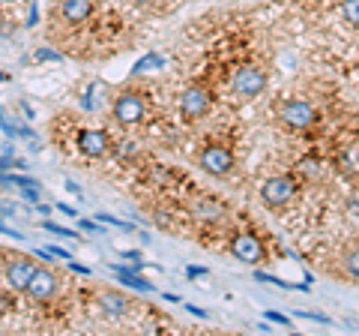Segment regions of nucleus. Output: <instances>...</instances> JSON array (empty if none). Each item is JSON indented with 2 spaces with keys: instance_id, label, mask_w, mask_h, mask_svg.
<instances>
[{
  "instance_id": "1",
  "label": "nucleus",
  "mask_w": 359,
  "mask_h": 336,
  "mask_svg": "<svg viewBox=\"0 0 359 336\" xmlns=\"http://www.w3.org/2000/svg\"><path fill=\"white\" fill-rule=\"evenodd\" d=\"M297 181L290 174H276V177H266L261 183V201L264 207L269 210H285L290 201L297 198Z\"/></svg>"
},
{
  "instance_id": "2",
  "label": "nucleus",
  "mask_w": 359,
  "mask_h": 336,
  "mask_svg": "<svg viewBox=\"0 0 359 336\" xmlns=\"http://www.w3.org/2000/svg\"><path fill=\"white\" fill-rule=\"evenodd\" d=\"M231 91L237 99H245V103H249V99H257L266 91V70H261V66H255V63L240 66L231 78Z\"/></svg>"
},
{
  "instance_id": "3",
  "label": "nucleus",
  "mask_w": 359,
  "mask_h": 336,
  "mask_svg": "<svg viewBox=\"0 0 359 336\" xmlns=\"http://www.w3.org/2000/svg\"><path fill=\"white\" fill-rule=\"evenodd\" d=\"M278 120H282L287 129L306 132L318 123V108H314L309 99H285V103L278 105Z\"/></svg>"
},
{
  "instance_id": "4",
  "label": "nucleus",
  "mask_w": 359,
  "mask_h": 336,
  "mask_svg": "<svg viewBox=\"0 0 359 336\" xmlns=\"http://www.w3.org/2000/svg\"><path fill=\"white\" fill-rule=\"evenodd\" d=\"M198 165L210 177H228L233 172V153L228 148H222V144H210V148L198 153Z\"/></svg>"
},
{
  "instance_id": "5",
  "label": "nucleus",
  "mask_w": 359,
  "mask_h": 336,
  "mask_svg": "<svg viewBox=\"0 0 359 336\" xmlns=\"http://www.w3.org/2000/svg\"><path fill=\"white\" fill-rule=\"evenodd\" d=\"M210 103H212V96H210L207 87L192 84L183 91V96H180V115L186 120H201L210 111Z\"/></svg>"
},
{
  "instance_id": "6",
  "label": "nucleus",
  "mask_w": 359,
  "mask_h": 336,
  "mask_svg": "<svg viewBox=\"0 0 359 336\" xmlns=\"http://www.w3.org/2000/svg\"><path fill=\"white\" fill-rule=\"evenodd\" d=\"M332 168L339 172L344 181L351 183H359V138H351L344 141L339 150H335V160H332Z\"/></svg>"
},
{
  "instance_id": "7",
  "label": "nucleus",
  "mask_w": 359,
  "mask_h": 336,
  "mask_svg": "<svg viewBox=\"0 0 359 336\" xmlns=\"http://www.w3.org/2000/svg\"><path fill=\"white\" fill-rule=\"evenodd\" d=\"M231 255L237 261L255 267V264H261L266 259V250H264L261 238H255V234H237V238L231 240Z\"/></svg>"
},
{
  "instance_id": "8",
  "label": "nucleus",
  "mask_w": 359,
  "mask_h": 336,
  "mask_svg": "<svg viewBox=\"0 0 359 336\" xmlns=\"http://www.w3.org/2000/svg\"><path fill=\"white\" fill-rule=\"evenodd\" d=\"M114 120L120 127H135L144 120V99L138 93H120L114 103Z\"/></svg>"
},
{
  "instance_id": "9",
  "label": "nucleus",
  "mask_w": 359,
  "mask_h": 336,
  "mask_svg": "<svg viewBox=\"0 0 359 336\" xmlns=\"http://www.w3.org/2000/svg\"><path fill=\"white\" fill-rule=\"evenodd\" d=\"M57 276H54L51 271H45V267H36V273H33L30 285H27V295L33 300H51L54 295H57Z\"/></svg>"
},
{
  "instance_id": "10",
  "label": "nucleus",
  "mask_w": 359,
  "mask_h": 336,
  "mask_svg": "<svg viewBox=\"0 0 359 336\" xmlns=\"http://www.w3.org/2000/svg\"><path fill=\"white\" fill-rule=\"evenodd\" d=\"M33 273H36V264L27 261V259H13L6 264V283L13 291H27Z\"/></svg>"
},
{
  "instance_id": "11",
  "label": "nucleus",
  "mask_w": 359,
  "mask_h": 336,
  "mask_svg": "<svg viewBox=\"0 0 359 336\" xmlns=\"http://www.w3.org/2000/svg\"><path fill=\"white\" fill-rule=\"evenodd\" d=\"M78 148H81L84 156H102L108 150V136L102 129H84L81 136H78Z\"/></svg>"
},
{
  "instance_id": "12",
  "label": "nucleus",
  "mask_w": 359,
  "mask_h": 336,
  "mask_svg": "<svg viewBox=\"0 0 359 336\" xmlns=\"http://www.w3.org/2000/svg\"><path fill=\"white\" fill-rule=\"evenodd\" d=\"M99 309H102L108 318H123L129 312V300L123 297L120 291H102V295H99Z\"/></svg>"
},
{
  "instance_id": "13",
  "label": "nucleus",
  "mask_w": 359,
  "mask_h": 336,
  "mask_svg": "<svg viewBox=\"0 0 359 336\" xmlns=\"http://www.w3.org/2000/svg\"><path fill=\"white\" fill-rule=\"evenodd\" d=\"M60 13L69 25H81V21H87L90 13H93V0H63Z\"/></svg>"
},
{
  "instance_id": "14",
  "label": "nucleus",
  "mask_w": 359,
  "mask_h": 336,
  "mask_svg": "<svg viewBox=\"0 0 359 336\" xmlns=\"http://www.w3.org/2000/svg\"><path fill=\"white\" fill-rule=\"evenodd\" d=\"M192 214L195 219H204V222H219L228 210H224L219 201H212V198H198L195 205H192Z\"/></svg>"
},
{
  "instance_id": "15",
  "label": "nucleus",
  "mask_w": 359,
  "mask_h": 336,
  "mask_svg": "<svg viewBox=\"0 0 359 336\" xmlns=\"http://www.w3.org/2000/svg\"><path fill=\"white\" fill-rule=\"evenodd\" d=\"M341 276L344 279H351V283H359V246H351L344 255H341Z\"/></svg>"
},
{
  "instance_id": "16",
  "label": "nucleus",
  "mask_w": 359,
  "mask_h": 336,
  "mask_svg": "<svg viewBox=\"0 0 359 336\" xmlns=\"http://www.w3.org/2000/svg\"><path fill=\"white\" fill-rule=\"evenodd\" d=\"M341 21L347 27L359 30V0H341Z\"/></svg>"
},
{
  "instance_id": "17",
  "label": "nucleus",
  "mask_w": 359,
  "mask_h": 336,
  "mask_svg": "<svg viewBox=\"0 0 359 336\" xmlns=\"http://www.w3.org/2000/svg\"><path fill=\"white\" fill-rule=\"evenodd\" d=\"M117 276H120V283H123V285H132V288H138V291H150V288H153L147 279H141L138 273L126 271V267H117Z\"/></svg>"
},
{
  "instance_id": "18",
  "label": "nucleus",
  "mask_w": 359,
  "mask_h": 336,
  "mask_svg": "<svg viewBox=\"0 0 359 336\" xmlns=\"http://www.w3.org/2000/svg\"><path fill=\"white\" fill-rule=\"evenodd\" d=\"M165 60H162V54H147V58H141L138 63L132 66V72L135 75H144V72H153V70H159Z\"/></svg>"
},
{
  "instance_id": "19",
  "label": "nucleus",
  "mask_w": 359,
  "mask_h": 336,
  "mask_svg": "<svg viewBox=\"0 0 359 336\" xmlns=\"http://www.w3.org/2000/svg\"><path fill=\"white\" fill-rule=\"evenodd\" d=\"M299 172H302V174H309L311 181H320V177H323V162H320V160H314V156H309V160H302V162H299Z\"/></svg>"
},
{
  "instance_id": "20",
  "label": "nucleus",
  "mask_w": 359,
  "mask_h": 336,
  "mask_svg": "<svg viewBox=\"0 0 359 336\" xmlns=\"http://www.w3.org/2000/svg\"><path fill=\"white\" fill-rule=\"evenodd\" d=\"M36 60H54V63H63V54H60V51H51V49H39V51H36Z\"/></svg>"
},
{
  "instance_id": "21",
  "label": "nucleus",
  "mask_w": 359,
  "mask_h": 336,
  "mask_svg": "<svg viewBox=\"0 0 359 336\" xmlns=\"http://www.w3.org/2000/svg\"><path fill=\"white\" fill-rule=\"evenodd\" d=\"M45 228L54 231V234H60V238H75L72 231H66V228H60V226H54V222H45Z\"/></svg>"
},
{
  "instance_id": "22",
  "label": "nucleus",
  "mask_w": 359,
  "mask_h": 336,
  "mask_svg": "<svg viewBox=\"0 0 359 336\" xmlns=\"http://www.w3.org/2000/svg\"><path fill=\"white\" fill-rule=\"evenodd\" d=\"M66 189H69L72 195H81V189H78V183H75V181H66Z\"/></svg>"
},
{
  "instance_id": "23",
  "label": "nucleus",
  "mask_w": 359,
  "mask_h": 336,
  "mask_svg": "<svg viewBox=\"0 0 359 336\" xmlns=\"http://www.w3.org/2000/svg\"><path fill=\"white\" fill-rule=\"evenodd\" d=\"M36 214H39V217H48V214H51V207H48V205H39V207H36Z\"/></svg>"
},
{
  "instance_id": "24",
  "label": "nucleus",
  "mask_w": 359,
  "mask_h": 336,
  "mask_svg": "<svg viewBox=\"0 0 359 336\" xmlns=\"http://www.w3.org/2000/svg\"><path fill=\"white\" fill-rule=\"evenodd\" d=\"M132 4H150V0H132Z\"/></svg>"
},
{
  "instance_id": "25",
  "label": "nucleus",
  "mask_w": 359,
  "mask_h": 336,
  "mask_svg": "<svg viewBox=\"0 0 359 336\" xmlns=\"http://www.w3.org/2000/svg\"><path fill=\"white\" fill-rule=\"evenodd\" d=\"M4 4H13V0H0V6H4Z\"/></svg>"
}]
</instances>
